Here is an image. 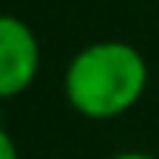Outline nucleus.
<instances>
[{
  "label": "nucleus",
  "instance_id": "nucleus-1",
  "mask_svg": "<svg viewBox=\"0 0 159 159\" xmlns=\"http://www.w3.org/2000/svg\"><path fill=\"white\" fill-rule=\"evenodd\" d=\"M150 66L125 41H97L81 47L66 66L62 94L69 106L94 122L125 116L147 91Z\"/></svg>",
  "mask_w": 159,
  "mask_h": 159
},
{
  "label": "nucleus",
  "instance_id": "nucleus-2",
  "mask_svg": "<svg viewBox=\"0 0 159 159\" xmlns=\"http://www.w3.org/2000/svg\"><path fill=\"white\" fill-rule=\"evenodd\" d=\"M41 69V47L31 25L13 13L0 19V97L13 100L25 94Z\"/></svg>",
  "mask_w": 159,
  "mask_h": 159
},
{
  "label": "nucleus",
  "instance_id": "nucleus-3",
  "mask_svg": "<svg viewBox=\"0 0 159 159\" xmlns=\"http://www.w3.org/2000/svg\"><path fill=\"white\" fill-rule=\"evenodd\" d=\"M0 159H19V153H16V143H13V134H10V131L0 134Z\"/></svg>",
  "mask_w": 159,
  "mask_h": 159
},
{
  "label": "nucleus",
  "instance_id": "nucleus-4",
  "mask_svg": "<svg viewBox=\"0 0 159 159\" xmlns=\"http://www.w3.org/2000/svg\"><path fill=\"white\" fill-rule=\"evenodd\" d=\"M109 159H156V156L140 153V150H125V153H116V156H109Z\"/></svg>",
  "mask_w": 159,
  "mask_h": 159
}]
</instances>
